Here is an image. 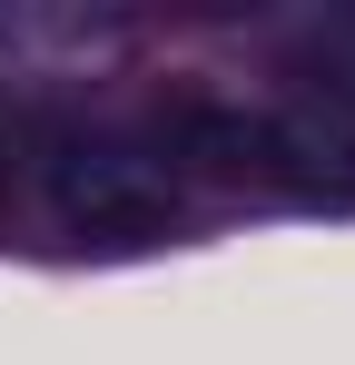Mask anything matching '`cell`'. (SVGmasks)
<instances>
[{
  "label": "cell",
  "instance_id": "6da1fadb",
  "mask_svg": "<svg viewBox=\"0 0 355 365\" xmlns=\"http://www.w3.org/2000/svg\"><path fill=\"white\" fill-rule=\"evenodd\" d=\"M40 197H50L59 227L109 237V247H138L158 227H178L168 158L148 138H128V128H69V138H50L40 148Z\"/></svg>",
  "mask_w": 355,
  "mask_h": 365
},
{
  "label": "cell",
  "instance_id": "7a4b0ae2",
  "mask_svg": "<svg viewBox=\"0 0 355 365\" xmlns=\"http://www.w3.org/2000/svg\"><path fill=\"white\" fill-rule=\"evenodd\" d=\"M267 178L287 197L355 207V79H326L287 109H267Z\"/></svg>",
  "mask_w": 355,
  "mask_h": 365
}]
</instances>
